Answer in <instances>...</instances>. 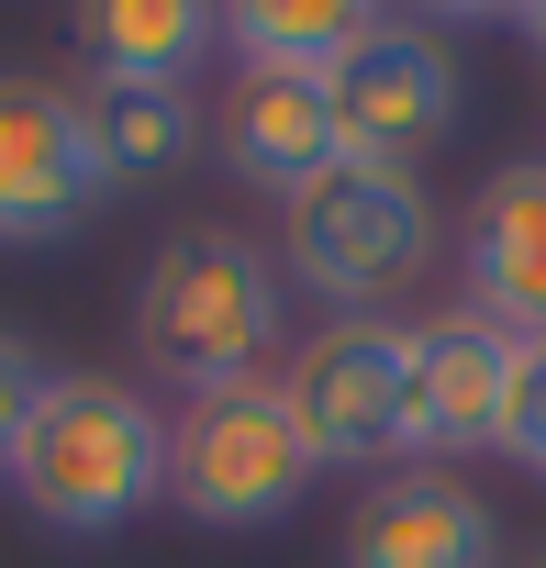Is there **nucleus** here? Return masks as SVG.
I'll return each mask as SVG.
<instances>
[{
    "instance_id": "f03ea898",
    "label": "nucleus",
    "mask_w": 546,
    "mask_h": 568,
    "mask_svg": "<svg viewBox=\"0 0 546 568\" xmlns=\"http://www.w3.org/2000/svg\"><path fill=\"white\" fill-rule=\"evenodd\" d=\"M12 490L57 535L134 524L145 501H168V424H156V402L134 379H101V368L46 379V402H34V424L12 446Z\"/></svg>"
},
{
    "instance_id": "ddd939ff",
    "label": "nucleus",
    "mask_w": 546,
    "mask_h": 568,
    "mask_svg": "<svg viewBox=\"0 0 546 568\" xmlns=\"http://www.w3.org/2000/svg\"><path fill=\"white\" fill-rule=\"evenodd\" d=\"M212 12H223V45L245 68H313V79H335L368 34L402 23L391 0H212Z\"/></svg>"
},
{
    "instance_id": "f257e3e1",
    "label": "nucleus",
    "mask_w": 546,
    "mask_h": 568,
    "mask_svg": "<svg viewBox=\"0 0 546 568\" xmlns=\"http://www.w3.org/2000/svg\"><path fill=\"white\" fill-rule=\"evenodd\" d=\"M280 256L201 223V234H168L156 267L134 278V357L156 379H179V402L201 390H234V379H267L280 357Z\"/></svg>"
},
{
    "instance_id": "9b49d317",
    "label": "nucleus",
    "mask_w": 546,
    "mask_h": 568,
    "mask_svg": "<svg viewBox=\"0 0 546 568\" xmlns=\"http://www.w3.org/2000/svg\"><path fill=\"white\" fill-rule=\"evenodd\" d=\"M457 267H468V313H491L502 335H546V156L502 168L468 201Z\"/></svg>"
},
{
    "instance_id": "6ab92c4d",
    "label": "nucleus",
    "mask_w": 546,
    "mask_h": 568,
    "mask_svg": "<svg viewBox=\"0 0 546 568\" xmlns=\"http://www.w3.org/2000/svg\"><path fill=\"white\" fill-rule=\"evenodd\" d=\"M524 568H546V546H535V557H524Z\"/></svg>"
},
{
    "instance_id": "0eeeda50",
    "label": "nucleus",
    "mask_w": 546,
    "mask_h": 568,
    "mask_svg": "<svg viewBox=\"0 0 546 568\" xmlns=\"http://www.w3.org/2000/svg\"><path fill=\"white\" fill-rule=\"evenodd\" d=\"M457 112H468L457 57L424 23H391L335 68V123H346V156H368V168H424L457 134Z\"/></svg>"
},
{
    "instance_id": "4468645a",
    "label": "nucleus",
    "mask_w": 546,
    "mask_h": 568,
    "mask_svg": "<svg viewBox=\"0 0 546 568\" xmlns=\"http://www.w3.org/2000/svg\"><path fill=\"white\" fill-rule=\"evenodd\" d=\"M79 112H90V156H101L112 190L168 179V168L201 156V101L190 90H79Z\"/></svg>"
},
{
    "instance_id": "9d476101",
    "label": "nucleus",
    "mask_w": 546,
    "mask_h": 568,
    "mask_svg": "<svg viewBox=\"0 0 546 568\" xmlns=\"http://www.w3.org/2000/svg\"><path fill=\"white\" fill-rule=\"evenodd\" d=\"M223 156L256 179V190H313L324 168H346V123H335V79L313 68H245L234 101H223Z\"/></svg>"
},
{
    "instance_id": "20e7f679",
    "label": "nucleus",
    "mask_w": 546,
    "mask_h": 568,
    "mask_svg": "<svg viewBox=\"0 0 546 568\" xmlns=\"http://www.w3.org/2000/svg\"><path fill=\"white\" fill-rule=\"evenodd\" d=\"M280 267L302 278V291L346 302V313H380L402 278L435 267V201H424V179L413 168H368V156L324 168L313 190L280 201Z\"/></svg>"
},
{
    "instance_id": "f3484780",
    "label": "nucleus",
    "mask_w": 546,
    "mask_h": 568,
    "mask_svg": "<svg viewBox=\"0 0 546 568\" xmlns=\"http://www.w3.org/2000/svg\"><path fill=\"white\" fill-rule=\"evenodd\" d=\"M435 23H479V12H513V0H424Z\"/></svg>"
},
{
    "instance_id": "1a4fd4ad",
    "label": "nucleus",
    "mask_w": 546,
    "mask_h": 568,
    "mask_svg": "<svg viewBox=\"0 0 546 568\" xmlns=\"http://www.w3.org/2000/svg\"><path fill=\"white\" fill-rule=\"evenodd\" d=\"M346 568H502V524L457 468H391L346 513Z\"/></svg>"
},
{
    "instance_id": "6e6552de",
    "label": "nucleus",
    "mask_w": 546,
    "mask_h": 568,
    "mask_svg": "<svg viewBox=\"0 0 546 568\" xmlns=\"http://www.w3.org/2000/svg\"><path fill=\"white\" fill-rule=\"evenodd\" d=\"M513 357H524V335H502L491 313L413 324V457L502 446V424H513Z\"/></svg>"
},
{
    "instance_id": "2eb2a0df",
    "label": "nucleus",
    "mask_w": 546,
    "mask_h": 568,
    "mask_svg": "<svg viewBox=\"0 0 546 568\" xmlns=\"http://www.w3.org/2000/svg\"><path fill=\"white\" fill-rule=\"evenodd\" d=\"M502 457H513L524 479H546V335H524V357H513V424H502Z\"/></svg>"
},
{
    "instance_id": "39448f33",
    "label": "nucleus",
    "mask_w": 546,
    "mask_h": 568,
    "mask_svg": "<svg viewBox=\"0 0 546 568\" xmlns=\"http://www.w3.org/2000/svg\"><path fill=\"white\" fill-rule=\"evenodd\" d=\"M302 435L324 468H368V457H413V324L391 313H335L313 346H291L280 368Z\"/></svg>"
},
{
    "instance_id": "423d86ee",
    "label": "nucleus",
    "mask_w": 546,
    "mask_h": 568,
    "mask_svg": "<svg viewBox=\"0 0 546 568\" xmlns=\"http://www.w3.org/2000/svg\"><path fill=\"white\" fill-rule=\"evenodd\" d=\"M101 201H112V179L90 156L79 90L0 68V245H68Z\"/></svg>"
},
{
    "instance_id": "f8f14e48",
    "label": "nucleus",
    "mask_w": 546,
    "mask_h": 568,
    "mask_svg": "<svg viewBox=\"0 0 546 568\" xmlns=\"http://www.w3.org/2000/svg\"><path fill=\"white\" fill-rule=\"evenodd\" d=\"M90 90H190L201 57L223 45L212 0H68Z\"/></svg>"
},
{
    "instance_id": "a211bd4d",
    "label": "nucleus",
    "mask_w": 546,
    "mask_h": 568,
    "mask_svg": "<svg viewBox=\"0 0 546 568\" xmlns=\"http://www.w3.org/2000/svg\"><path fill=\"white\" fill-rule=\"evenodd\" d=\"M513 23L535 34V57H546V0H513Z\"/></svg>"
},
{
    "instance_id": "dca6fc26",
    "label": "nucleus",
    "mask_w": 546,
    "mask_h": 568,
    "mask_svg": "<svg viewBox=\"0 0 546 568\" xmlns=\"http://www.w3.org/2000/svg\"><path fill=\"white\" fill-rule=\"evenodd\" d=\"M46 379H57V368H34V346H23V335H0V479H12V446H23V424H34Z\"/></svg>"
},
{
    "instance_id": "7ed1b4c3",
    "label": "nucleus",
    "mask_w": 546,
    "mask_h": 568,
    "mask_svg": "<svg viewBox=\"0 0 546 568\" xmlns=\"http://www.w3.org/2000/svg\"><path fill=\"white\" fill-rule=\"evenodd\" d=\"M313 479H324V457H313V435H302L280 368H267V379H234V390H201V402H179V424H168V501H179L190 524H223V535L280 524V513H302Z\"/></svg>"
}]
</instances>
